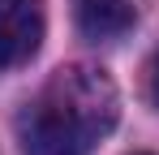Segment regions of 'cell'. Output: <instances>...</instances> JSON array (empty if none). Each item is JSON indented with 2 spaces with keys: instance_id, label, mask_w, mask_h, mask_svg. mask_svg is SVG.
<instances>
[{
  "instance_id": "cell-1",
  "label": "cell",
  "mask_w": 159,
  "mask_h": 155,
  "mask_svg": "<svg viewBox=\"0 0 159 155\" xmlns=\"http://www.w3.org/2000/svg\"><path fill=\"white\" fill-rule=\"evenodd\" d=\"M120 116V95L103 69H60L22 116L26 155H90Z\"/></svg>"
},
{
  "instance_id": "cell-2",
  "label": "cell",
  "mask_w": 159,
  "mask_h": 155,
  "mask_svg": "<svg viewBox=\"0 0 159 155\" xmlns=\"http://www.w3.org/2000/svg\"><path fill=\"white\" fill-rule=\"evenodd\" d=\"M43 43V0H0V69L26 65Z\"/></svg>"
},
{
  "instance_id": "cell-3",
  "label": "cell",
  "mask_w": 159,
  "mask_h": 155,
  "mask_svg": "<svg viewBox=\"0 0 159 155\" xmlns=\"http://www.w3.org/2000/svg\"><path fill=\"white\" fill-rule=\"evenodd\" d=\"M133 26L129 0H78V30L95 43H116Z\"/></svg>"
},
{
  "instance_id": "cell-4",
  "label": "cell",
  "mask_w": 159,
  "mask_h": 155,
  "mask_svg": "<svg viewBox=\"0 0 159 155\" xmlns=\"http://www.w3.org/2000/svg\"><path fill=\"white\" fill-rule=\"evenodd\" d=\"M151 99L159 108V52H155V60H151Z\"/></svg>"
}]
</instances>
